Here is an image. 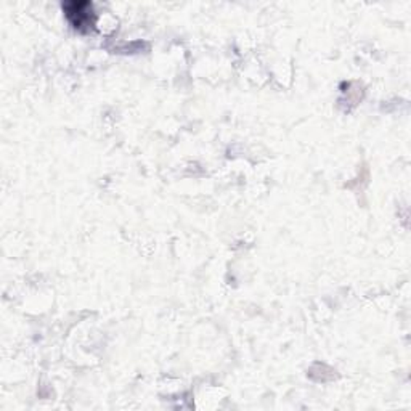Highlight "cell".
I'll return each mask as SVG.
<instances>
[{
    "mask_svg": "<svg viewBox=\"0 0 411 411\" xmlns=\"http://www.w3.org/2000/svg\"><path fill=\"white\" fill-rule=\"evenodd\" d=\"M68 18L73 21L76 28L82 29L84 26H94L92 3L89 2H69L63 5Z\"/></svg>",
    "mask_w": 411,
    "mask_h": 411,
    "instance_id": "cell-1",
    "label": "cell"
}]
</instances>
